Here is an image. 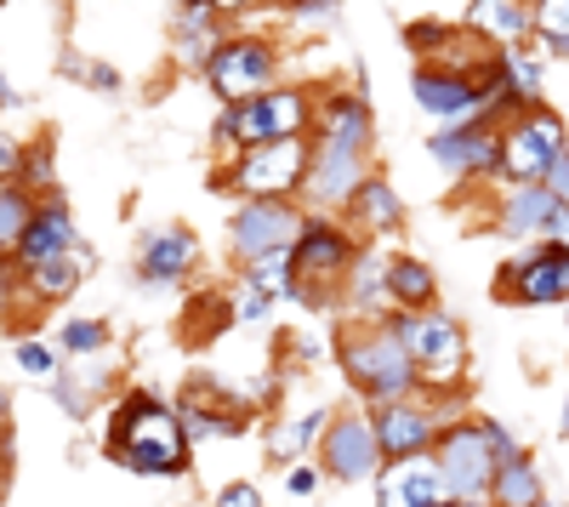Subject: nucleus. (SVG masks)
<instances>
[{"instance_id":"obj_1","label":"nucleus","mask_w":569,"mask_h":507,"mask_svg":"<svg viewBox=\"0 0 569 507\" xmlns=\"http://www.w3.org/2000/svg\"><path fill=\"white\" fill-rule=\"evenodd\" d=\"M188 428L171 405H160L154 394H126L114 422H109V456L131 474H160L177 479L188 468Z\"/></svg>"},{"instance_id":"obj_2","label":"nucleus","mask_w":569,"mask_h":507,"mask_svg":"<svg viewBox=\"0 0 569 507\" xmlns=\"http://www.w3.org/2000/svg\"><path fill=\"white\" fill-rule=\"evenodd\" d=\"M342 371L348 382L370 399V405H399L421 377H416V359L405 354L393 326H365L342 337Z\"/></svg>"},{"instance_id":"obj_3","label":"nucleus","mask_w":569,"mask_h":507,"mask_svg":"<svg viewBox=\"0 0 569 507\" xmlns=\"http://www.w3.org/2000/svg\"><path fill=\"white\" fill-rule=\"evenodd\" d=\"M388 326L399 331L405 354L416 359V377H421L427 388H450V382H461V371H467V337H461V326H456L450 314H439V308H416V314L388 319Z\"/></svg>"},{"instance_id":"obj_4","label":"nucleus","mask_w":569,"mask_h":507,"mask_svg":"<svg viewBox=\"0 0 569 507\" xmlns=\"http://www.w3.org/2000/svg\"><path fill=\"white\" fill-rule=\"evenodd\" d=\"M433 456H439V468H445V490H450L456 501H485V507H490V490H496L501 463H496V450H490V439H485V422H456V428H445L439 445H433Z\"/></svg>"},{"instance_id":"obj_5","label":"nucleus","mask_w":569,"mask_h":507,"mask_svg":"<svg viewBox=\"0 0 569 507\" xmlns=\"http://www.w3.org/2000/svg\"><path fill=\"white\" fill-rule=\"evenodd\" d=\"M308 131V98L302 91H268V98L233 103L222 115V137L240 149H268V143H291Z\"/></svg>"},{"instance_id":"obj_6","label":"nucleus","mask_w":569,"mask_h":507,"mask_svg":"<svg viewBox=\"0 0 569 507\" xmlns=\"http://www.w3.org/2000/svg\"><path fill=\"white\" fill-rule=\"evenodd\" d=\"M558 155H569L563 149V126L547 109H536V115H525L518 126L501 131V177L512 182V189L547 182V171L558 166Z\"/></svg>"},{"instance_id":"obj_7","label":"nucleus","mask_w":569,"mask_h":507,"mask_svg":"<svg viewBox=\"0 0 569 507\" xmlns=\"http://www.w3.org/2000/svg\"><path fill=\"white\" fill-rule=\"evenodd\" d=\"M308 166H313L308 137H291V143L246 149L228 182H233L240 195H251V200H284L291 189H302V182H308Z\"/></svg>"},{"instance_id":"obj_8","label":"nucleus","mask_w":569,"mask_h":507,"mask_svg":"<svg viewBox=\"0 0 569 507\" xmlns=\"http://www.w3.org/2000/svg\"><path fill=\"white\" fill-rule=\"evenodd\" d=\"M302 228L308 222H302L297 206H284V200H246L240 217H233V228H228V240H233V251H240L246 262H257L268 251H297Z\"/></svg>"},{"instance_id":"obj_9","label":"nucleus","mask_w":569,"mask_h":507,"mask_svg":"<svg viewBox=\"0 0 569 507\" xmlns=\"http://www.w3.org/2000/svg\"><path fill=\"white\" fill-rule=\"evenodd\" d=\"M507 302H569V246H541L530 257H518L501 268V286H496Z\"/></svg>"},{"instance_id":"obj_10","label":"nucleus","mask_w":569,"mask_h":507,"mask_svg":"<svg viewBox=\"0 0 569 507\" xmlns=\"http://www.w3.org/2000/svg\"><path fill=\"white\" fill-rule=\"evenodd\" d=\"M410 98L427 109V115H445V120H461L472 109H485L496 98H507L501 80H479V74H456V69H416L410 80Z\"/></svg>"},{"instance_id":"obj_11","label":"nucleus","mask_w":569,"mask_h":507,"mask_svg":"<svg viewBox=\"0 0 569 507\" xmlns=\"http://www.w3.org/2000/svg\"><path fill=\"white\" fill-rule=\"evenodd\" d=\"M206 74H211V86L228 98V109H233V103H251V98H268L273 52H268L262 40H228L222 52L206 63Z\"/></svg>"},{"instance_id":"obj_12","label":"nucleus","mask_w":569,"mask_h":507,"mask_svg":"<svg viewBox=\"0 0 569 507\" xmlns=\"http://www.w3.org/2000/svg\"><path fill=\"white\" fill-rule=\"evenodd\" d=\"M353 268V240L337 222H308L297 240V297H319L313 286H330Z\"/></svg>"},{"instance_id":"obj_13","label":"nucleus","mask_w":569,"mask_h":507,"mask_svg":"<svg viewBox=\"0 0 569 507\" xmlns=\"http://www.w3.org/2000/svg\"><path fill=\"white\" fill-rule=\"evenodd\" d=\"M319 456H325V474H337V479H370L376 468H382L376 422L370 417H330V428L319 439Z\"/></svg>"},{"instance_id":"obj_14","label":"nucleus","mask_w":569,"mask_h":507,"mask_svg":"<svg viewBox=\"0 0 569 507\" xmlns=\"http://www.w3.org/2000/svg\"><path fill=\"white\" fill-rule=\"evenodd\" d=\"M445 490V468L439 456H405V463H388V474L376 479V507H439Z\"/></svg>"},{"instance_id":"obj_15","label":"nucleus","mask_w":569,"mask_h":507,"mask_svg":"<svg viewBox=\"0 0 569 507\" xmlns=\"http://www.w3.org/2000/svg\"><path fill=\"white\" fill-rule=\"evenodd\" d=\"M370 422H376V445H382L388 463H405V456H427V450L439 445V434H445L421 405H405V399H399V405H376Z\"/></svg>"},{"instance_id":"obj_16","label":"nucleus","mask_w":569,"mask_h":507,"mask_svg":"<svg viewBox=\"0 0 569 507\" xmlns=\"http://www.w3.org/2000/svg\"><path fill=\"white\" fill-rule=\"evenodd\" d=\"M433 160H445L456 177L501 171V131H490V126H450V131L433 137Z\"/></svg>"},{"instance_id":"obj_17","label":"nucleus","mask_w":569,"mask_h":507,"mask_svg":"<svg viewBox=\"0 0 569 507\" xmlns=\"http://www.w3.org/2000/svg\"><path fill=\"white\" fill-rule=\"evenodd\" d=\"M302 189L319 200V206H348L359 189H365V166L353 149H337V143H325L319 137V149H313V166H308V182Z\"/></svg>"},{"instance_id":"obj_18","label":"nucleus","mask_w":569,"mask_h":507,"mask_svg":"<svg viewBox=\"0 0 569 507\" xmlns=\"http://www.w3.org/2000/svg\"><path fill=\"white\" fill-rule=\"evenodd\" d=\"M188 268H194V235H182V228L149 235V240H142V251H137V274L149 286H177Z\"/></svg>"},{"instance_id":"obj_19","label":"nucleus","mask_w":569,"mask_h":507,"mask_svg":"<svg viewBox=\"0 0 569 507\" xmlns=\"http://www.w3.org/2000/svg\"><path fill=\"white\" fill-rule=\"evenodd\" d=\"M552 211H558V200L547 195V182L512 189V195L501 200V235H507V240H530V235H541V240H547Z\"/></svg>"},{"instance_id":"obj_20","label":"nucleus","mask_w":569,"mask_h":507,"mask_svg":"<svg viewBox=\"0 0 569 507\" xmlns=\"http://www.w3.org/2000/svg\"><path fill=\"white\" fill-rule=\"evenodd\" d=\"M467 23L479 34H490V40H501V46H512V40L536 34V7L530 0H472Z\"/></svg>"},{"instance_id":"obj_21","label":"nucleus","mask_w":569,"mask_h":507,"mask_svg":"<svg viewBox=\"0 0 569 507\" xmlns=\"http://www.w3.org/2000/svg\"><path fill=\"white\" fill-rule=\"evenodd\" d=\"M63 251H74V222H69V206H40V211H34V222H29V235H23V246H18V262H23V268H34V262L63 257Z\"/></svg>"},{"instance_id":"obj_22","label":"nucleus","mask_w":569,"mask_h":507,"mask_svg":"<svg viewBox=\"0 0 569 507\" xmlns=\"http://www.w3.org/2000/svg\"><path fill=\"white\" fill-rule=\"evenodd\" d=\"M388 297H393L405 314L433 308V268L416 262V257H393V262H388Z\"/></svg>"},{"instance_id":"obj_23","label":"nucleus","mask_w":569,"mask_h":507,"mask_svg":"<svg viewBox=\"0 0 569 507\" xmlns=\"http://www.w3.org/2000/svg\"><path fill=\"white\" fill-rule=\"evenodd\" d=\"M80 274H86L80 251L46 257V262H34V268H29V291H34V297H46V302H63V297L80 286Z\"/></svg>"},{"instance_id":"obj_24","label":"nucleus","mask_w":569,"mask_h":507,"mask_svg":"<svg viewBox=\"0 0 569 507\" xmlns=\"http://www.w3.org/2000/svg\"><path fill=\"white\" fill-rule=\"evenodd\" d=\"M541 474L518 456V463H501L496 474V490H490V507H541Z\"/></svg>"},{"instance_id":"obj_25","label":"nucleus","mask_w":569,"mask_h":507,"mask_svg":"<svg viewBox=\"0 0 569 507\" xmlns=\"http://www.w3.org/2000/svg\"><path fill=\"white\" fill-rule=\"evenodd\" d=\"M348 217H353L359 228H393V222H399V195L388 189L382 177H365V189L348 200Z\"/></svg>"},{"instance_id":"obj_26","label":"nucleus","mask_w":569,"mask_h":507,"mask_svg":"<svg viewBox=\"0 0 569 507\" xmlns=\"http://www.w3.org/2000/svg\"><path fill=\"white\" fill-rule=\"evenodd\" d=\"M29 222H34L29 195L18 189V182H7V189H0V246H7L12 257H18V246H23V235H29Z\"/></svg>"},{"instance_id":"obj_27","label":"nucleus","mask_w":569,"mask_h":507,"mask_svg":"<svg viewBox=\"0 0 569 507\" xmlns=\"http://www.w3.org/2000/svg\"><path fill=\"white\" fill-rule=\"evenodd\" d=\"M251 280L268 297H297V251H268L251 262Z\"/></svg>"},{"instance_id":"obj_28","label":"nucleus","mask_w":569,"mask_h":507,"mask_svg":"<svg viewBox=\"0 0 569 507\" xmlns=\"http://www.w3.org/2000/svg\"><path fill=\"white\" fill-rule=\"evenodd\" d=\"M211 23H217L211 0H188L182 7V52H188V63H200L211 52Z\"/></svg>"},{"instance_id":"obj_29","label":"nucleus","mask_w":569,"mask_h":507,"mask_svg":"<svg viewBox=\"0 0 569 507\" xmlns=\"http://www.w3.org/2000/svg\"><path fill=\"white\" fill-rule=\"evenodd\" d=\"M496 74H501V91H507V98H525V103H536V98H541V69H536L530 58L507 52V58L496 63Z\"/></svg>"},{"instance_id":"obj_30","label":"nucleus","mask_w":569,"mask_h":507,"mask_svg":"<svg viewBox=\"0 0 569 507\" xmlns=\"http://www.w3.org/2000/svg\"><path fill=\"white\" fill-rule=\"evenodd\" d=\"M325 428H330V410H313V417L279 428V434H273V456H279V463H291V456L308 450V439H325Z\"/></svg>"},{"instance_id":"obj_31","label":"nucleus","mask_w":569,"mask_h":507,"mask_svg":"<svg viewBox=\"0 0 569 507\" xmlns=\"http://www.w3.org/2000/svg\"><path fill=\"white\" fill-rule=\"evenodd\" d=\"M536 29H541L547 52L569 58V0H541V7H536Z\"/></svg>"},{"instance_id":"obj_32","label":"nucleus","mask_w":569,"mask_h":507,"mask_svg":"<svg viewBox=\"0 0 569 507\" xmlns=\"http://www.w3.org/2000/svg\"><path fill=\"white\" fill-rule=\"evenodd\" d=\"M103 342H109L103 319H63V331H58V348L63 354H98Z\"/></svg>"},{"instance_id":"obj_33","label":"nucleus","mask_w":569,"mask_h":507,"mask_svg":"<svg viewBox=\"0 0 569 507\" xmlns=\"http://www.w3.org/2000/svg\"><path fill=\"white\" fill-rule=\"evenodd\" d=\"M12 359H18V371H23V377H40V382H46V377H58V354L46 348V342H34V337L18 342Z\"/></svg>"},{"instance_id":"obj_34","label":"nucleus","mask_w":569,"mask_h":507,"mask_svg":"<svg viewBox=\"0 0 569 507\" xmlns=\"http://www.w3.org/2000/svg\"><path fill=\"white\" fill-rule=\"evenodd\" d=\"M268 302H273V297L251 280L240 297H233V319H240V326H257V319H268Z\"/></svg>"},{"instance_id":"obj_35","label":"nucleus","mask_w":569,"mask_h":507,"mask_svg":"<svg viewBox=\"0 0 569 507\" xmlns=\"http://www.w3.org/2000/svg\"><path fill=\"white\" fill-rule=\"evenodd\" d=\"M485 439H490V450H496V463H518V445H512V434H507L501 422H485Z\"/></svg>"},{"instance_id":"obj_36","label":"nucleus","mask_w":569,"mask_h":507,"mask_svg":"<svg viewBox=\"0 0 569 507\" xmlns=\"http://www.w3.org/2000/svg\"><path fill=\"white\" fill-rule=\"evenodd\" d=\"M284 490H291V496H313V490H319V468L297 463L291 474H284Z\"/></svg>"},{"instance_id":"obj_37","label":"nucleus","mask_w":569,"mask_h":507,"mask_svg":"<svg viewBox=\"0 0 569 507\" xmlns=\"http://www.w3.org/2000/svg\"><path fill=\"white\" fill-rule=\"evenodd\" d=\"M547 195H552L558 206H569V155H558V166L547 171Z\"/></svg>"},{"instance_id":"obj_38","label":"nucleus","mask_w":569,"mask_h":507,"mask_svg":"<svg viewBox=\"0 0 569 507\" xmlns=\"http://www.w3.org/2000/svg\"><path fill=\"white\" fill-rule=\"evenodd\" d=\"M217 507H262V496H257V485H228L217 496Z\"/></svg>"},{"instance_id":"obj_39","label":"nucleus","mask_w":569,"mask_h":507,"mask_svg":"<svg viewBox=\"0 0 569 507\" xmlns=\"http://www.w3.org/2000/svg\"><path fill=\"white\" fill-rule=\"evenodd\" d=\"M547 246H569V206L552 211V222H547Z\"/></svg>"},{"instance_id":"obj_40","label":"nucleus","mask_w":569,"mask_h":507,"mask_svg":"<svg viewBox=\"0 0 569 507\" xmlns=\"http://www.w3.org/2000/svg\"><path fill=\"white\" fill-rule=\"evenodd\" d=\"M217 12H233V7H251V0H211Z\"/></svg>"},{"instance_id":"obj_41","label":"nucleus","mask_w":569,"mask_h":507,"mask_svg":"<svg viewBox=\"0 0 569 507\" xmlns=\"http://www.w3.org/2000/svg\"><path fill=\"white\" fill-rule=\"evenodd\" d=\"M439 507H485V501H456V496H445Z\"/></svg>"},{"instance_id":"obj_42","label":"nucleus","mask_w":569,"mask_h":507,"mask_svg":"<svg viewBox=\"0 0 569 507\" xmlns=\"http://www.w3.org/2000/svg\"><path fill=\"white\" fill-rule=\"evenodd\" d=\"M558 434H563V439H569V405H563V417H558Z\"/></svg>"},{"instance_id":"obj_43","label":"nucleus","mask_w":569,"mask_h":507,"mask_svg":"<svg viewBox=\"0 0 569 507\" xmlns=\"http://www.w3.org/2000/svg\"><path fill=\"white\" fill-rule=\"evenodd\" d=\"M541 507H558V501H541Z\"/></svg>"}]
</instances>
